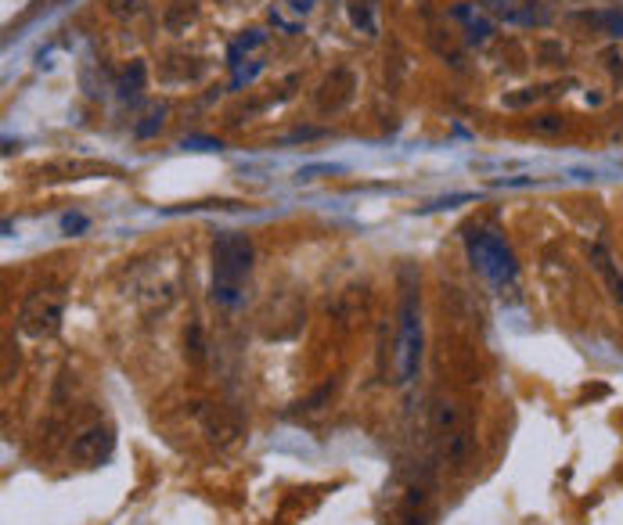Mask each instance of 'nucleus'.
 I'll return each mask as SVG.
<instances>
[{
    "mask_svg": "<svg viewBox=\"0 0 623 525\" xmlns=\"http://www.w3.org/2000/svg\"><path fill=\"white\" fill-rule=\"evenodd\" d=\"M418 367H422V306L415 292H407L397 331V382H411Z\"/></svg>",
    "mask_w": 623,
    "mask_h": 525,
    "instance_id": "nucleus-4",
    "label": "nucleus"
},
{
    "mask_svg": "<svg viewBox=\"0 0 623 525\" xmlns=\"http://www.w3.org/2000/svg\"><path fill=\"white\" fill-rule=\"evenodd\" d=\"M465 249H469L472 267L487 277L497 292L501 295L515 292V285H519V263H515L512 249H508V241L501 234L490 231V227H469Z\"/></svg>",
    "mask_w": 623,
    "mask_h": 525,
    "instance_id": "nucleus-2",
    "label": "nucleus"
},
{
    "mask_svg": "<svg viewBox=\"0 0 623 525\" xmlns=\"http://www.w3.org/2000/svg\"><path fill=\"white\" fill-rule=\"evenodd\" d=\"M253 270V241L238 231H224L213 241V299L235 306L242 299L245 277Z\"/></svg>",
    "mask_w": 623,
    "mask_h": 525,
    "instance_id": "nucleus-1",
    "label": "nucleus"
},
{
    "mask_svg": "<svg viewBox=\"0 0 623 525\" xmlns=\"http://www.w3.org/2000/svg\"><path fill=\"white\" fill-rule=\"evenodd\" d=\"M458 18H465V22H469V40H487V36H490V22H483V18H472L469 8H458Z\"/></svg>",
    "mask_w": 623,
    "mask_h": 525,
    "instance_id": "nucleus-9",
    "label": "nucleus"
},
{
    "mask_svg": "<svg viewBox=\"0 0 623 525\" xmlns=\"http://www.w3.org/2000/svg\"><path fill=\"white\" fill-rule=\"evenodd\" d=\"M605 36H623V11H602V15H584Z\"/></svg>",
    "mask_w": 623,
    "mask_h": 525,
    "instance_id": "nucleus-8",
    "label": "nucleus"
},
{
    "mask_svg": "<svg viewBox=\"0 0 623 525\" xmlns=\"http://www.w3.org/2000/svg\"><path fill=\"white\" fill-rule=\"evenodd\" d=\"M112 450H116V432H112L109 425L83 428L80 436L73 439V446H69L73 461H80V464H101V461H109Z\"/></svg>",
    "mask_w": 623,
    "mask_h": 525,
    "instance_id": "nucleus-5",
    "label": "nucleus"
},
{
    "mask_svg": "<svg viewBox=\"0 0 623 525\" xmlns=\"http://www.w3.org/2000/svg\"><path fill=\"white\" fill-rule=\"evenodd\" d=\"M591 263H595V270L602 274L605 288L613 292L616 303H623V274H620V267L613 263V256H609L602 245H591Z\"/></svg>",
    "mask_w": 623,
    "mask_h": 525,
    "instance_id": "nucleus-7",
    "label": "nucleus"
},
{
    "mask_svg": "<svg viewBox=\"0 0 623 525\" xmlns=\"http://www.w3.org/2000/svg\"><path fill=\"white\" fill-rule=\"evenodd\" d=\"M533 134H562L566 130V123H562L559 116H541V119H533Z\"/></svg>",
    "mask_w": 623,
    "mask_h": 525,
    "instance_id": "nucleus-10",
    "label": "nucleus"
},
{
    "mask_svg": "<svg viewBox=\"0 0 623 525\" xmlns=\"http://www.w3.org/2000/svg\"><path fill=\"white\" fill-rule=\"evenodd\" d=\"M62 317H65V288L47 285L26 295V303H22V313H19V328H22V335L40 342V339L58 335Z\"/></svg>",
    "mask_w": 623,
    "mask_h": 525,
    "instance_id": "nucleus-3",
    "label": "nucleus"
},
{
    "mask_svg": "<svg viewBox=\"0 0 623 525\" xmlns=\"http://www.w3.org/2000/svg\"><path fill=\"white\" fill-rule=\"evenodd\" d=\"M487 8L494 11L508 26H533L544 22V11L537 8V0H487Z\"/></svg>",
    "mask_w": 623,
    "mask_h": 525,
    "instance_id": "nucleus-6",
    "label": "nucleus"
}]
</instances>
